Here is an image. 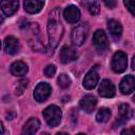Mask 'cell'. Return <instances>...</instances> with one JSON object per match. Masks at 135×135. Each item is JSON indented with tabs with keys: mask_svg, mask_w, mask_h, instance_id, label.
<instances>
[{
	"mask_svg": "<svg viewBox=\"0 0 135 135\" xmlns=\"http://www.w3.org/2000/svg\"><path fill=\"white\" fill-rule=\"evenodd\" d=\"M59 11L56 8L51 15L47 23V32H49V42L50 49L54 50L57 47L63 36V25L61 24L59 18Z\"/></svg>",
	"mask_w": 135,
	"mask_h": 135,
	"instance_id": "cell-1",
	"label": "cell"
},
{
	"mask_svg": "<svg viewBox=\"0 0 135 135\" xmlns=\"http://www.w3.org/2000/svg\"><path fill=\"white\" fill-rule=\"evenodd\" d=\"M25 36L27 39V42L30 46L37 52H43L44 51V45L43 42L40 38V32L39 27L36 23L34 24H27L25 26Z\"/></svg>",
	"mask_w": 135,
	"mask_h": 135,
	"instance_id": "cell-2",
	"label": "cell"
},
{
	"mask_svg": "<svg viewBox=\"0 0 135 135\" xmlns=\"http://www.w3.org/2000/svg\"><path fill=\"white\" fill-rule=\"evenodd\" d=\"M42 114H43V117H44L46 123L50 127H56L57 124H59V122L61 120V116H62L61 110L57 105H54V104L45 108L43 110Z\"/></svg>",
	"mask_w": 135,
	"mask_h": 135,
	"instance_id": "cell-3",
	"label": "cell"
},
{
	"mask_svg": "<svg viewBox=\"0 0 135 135\" xmlns=\"http://www.w3.org/2000/svg\"><path fill=\"white\" fill-rule=\"evenodd\" d=\"M127 65H128L127 55L121 51L116 52L112 58V70L115 73H122L126 71Z\"/></svg>",
	"mask_w": 135,
	"mask_h": 135,
	"instance_id": "cell-4",
	"label": "cell"
},
{
	"mask_svg": "<svg viewBox=\"0 0 135 135\" xmlns=\"http://www.w3.org/2000/svg\"><path fill=\"white\" fill-rule=\"evenodd\" d=\"M86 35H88V26L84 24H79L76 27H74V30L72 31V34H71L72 42L75 45L80 46L84 42Z\"/></svg>",
	"mask_w": 135,
	"mask_h": 135,
	"instance_id": "cell-5",
	"label": "cell"
},
{
	"mask_svg": "<svg viewBox=\"0 0 135 135\" xmlns=\"http://www.w3.org/2000/svg\"><path fill=\"white\" fill-rule=\"evenodd\" d=\"M51 94V86L46 82L39 83L34 90V98L38 102L45 101Z\"/></svg>",
	"mask_w": 135,
	"mask_h": 135,
	"instance_id": "cell-6",
	"label": "cell"
},
{
	"mask_svg": "<svg viewBox=\"0 0 135 135\" xmlns=\"http://www.w3.org/2000/svg\"><path fill=\"white\" fill-rule=\"evenodd\" d=\"M93 43L95 45V47L98 51H104L109 43H108V38L107 35L104 34V32L102 30H97L94 35H93Z\"/></svg>",
	"mask_w": 135,
	"mask_h": 135,
	"instance_id": "cell-7",
	"label": "cell"
},
{
	"mask_svg": "<svg viewBox=\"0 0 135 135\" xmlns=\"http://www.w3.org/2000/svg\"><path fill=\"white\" fill-rule=\"evenodd\" d=\"M3 45H4L5 52L8 53V54H11V55H15V54L19 53V51H20L19 40L17 38H15L14 36H7L4 39Z\"/></svg>",
	"mask_w": 135,
	"mask_h": 135,
	"instance_id": "cell-8",
	"label": "cell"
},
{
	"mask_svg": "<svg viewBox=\"0 0 135 135\" xmlns=\"http://www.w3.org/2000/svg\"><path fill=\"white\" fill-rule=\"evenodd\" d=\"M98 93H99L100 96H102L104 98H111L115 95V86L112 83V81H110L108 79H104L99 84Z\"/></svg>",
	"mask_w": 135,
	"mask_h": 135,
	"instance_id": "cell-9",
	"label": "cell"
},
{
	"mask_svg": "<svg viewBox=\"0 0 135 135\" xmlns=\"http://www.w3.org/2000/svg\"><path fill=\"white\" fill-rule=\"evenodd\" d=\"M120 92L124 95H128L132 93L135 90V77L132 75H127L122 78L119 85Z\"/></svg>",
	"mask_w": 135,
	"mask_h": 135,
	"instance_id": "cell-10",
	"label": "cell"
},
{
	"mask_svg": "<svg viewBox=\"0 0 135 135\" xmlns=\"http://www.w3.org/2000/svg\"><path fill=\"white\" fill-rule=\"evenodd\" d=\"M96 104H97V99L93 95H85L79 101V105H80L81 110H83L86 113L93 112Z\"/></svg>",
	"mask_w": 135,
	"mask_h": 135,
	"instance_id": "cell-11",
	"label": "cell"
},
{
	"mask_svg": "<svg viewBox=\"0 0 135 135\" xmlns=\"http://www.w3.org/2000/svg\"><path fill=\"white\" fill-rule=\"evenodd\" d=\"M39 127H40V121L36 117H32L24 124L21 135H35L36 132L39 130Z\"/></svg>",
	"mask_w": 135,
	"mask_h": 135,
	"instance_id": "cell-12",
	"label": "cell"
},
{
	"mask_svg": "<svg viewBox=\"0 0 135 135\" xmlns=\"http://www.w3.org/2000/svg\"><path fill=\"white\" fill-rule=\"evenodd\" d=\"M63 16L65 18V20L70 23H76L79 19H80V11L77 6L75 5H70L68 6L64 12H63Z\"/></svg>",
	"mask_w": 135,
	"mask_h": 135,
	"instance_id": "cell-13",
	"label": "cell"
},
{
	"mask_svg": "<svg viewBox=\"0 0 135 135\" xmlns=\"http://www.w3.org/2000/svg\"><path fill=\"white\" fill-rule=\"evenodd\" d=\"M59 56H60V61L62 63H69V62L75 60L78 57V54L73 47L65 45V46H63L61 49Z\"/></svg>",
	"mask_w": 135,
	"mask_h": 135,
	"instance_id": "cell-14",
	"label": "cell"
},
{
	"mask_svg": "<svg viewBox=\"0 0 135 135\" xmlns=\"http://www.w3.org/2000/svg\"><path fill=\"white\" fill-rule=\"evenodd\" d=\"M108 30H109V33H110V35L112 36V38L114 40L117 41V40L120 39L121 34H122V26L118 21L110 20L108 22Z\"/></svg>",
	"mask_w": 135,
	"mask_h": 135,
	"instance_id": "cell-15",
	"label": "cell"
},
{
	"mask_svg": "<svg viewBox=\"0 0 135 135\" xmlns=\"http://www.w3.org/2000/svg\"><path fill=\"white\" fill-rule=\"evenodd\" d=\"M98 80H99V76L96 73V71H94V70L90 71L84 76V79H83V86H84V89H86V90L94 89L96 86V84L98 83Z\"/></svg>",
	"mask_w": 135,
	"mask_h": 135,
	"instance_id": "cell-16",
	"label": "cell"
},
{
	"mask_svg": "<svg viewBox=\"0 0 135 135\" xmlns=\"http://www.w3.org/2000/svg\"><path fill=\"white\" fill-rule=\"evenodd\" d=\"M44 2L43 1H37V0H26L24 1V9L28 14H36L41 11L43 7Z\"/></svg>",
	"mask_w": 135,
	"mask_h": 135,
	"instance_id": "cell-17",
	"label": "cell"
},
{
	"mask_svg": "<svg viewBox=\"0 0 135 135\" xmlns=\"http://www.w3.org/2000/svg\"><path fill=\"white\" fill-rule=\"evenodd\" d=\"M18 5H19V2L16 1V0H12V1H2V2H1L2 12H3L6 16H12L13 14H15V12L18 9Z\"/></svg>",
	"mask_w": 135,
	"mask_h": 135,
	"instance_id": "cell-18",
	"label": "cell"
},
{
	"mask_svg": "<svg viewBox=\"0 0 135 135\" xmlns=\"http://www.w3.org/2000/svg\"><path fill=\"white\" fill-rule=\"evenodd\" d=\"M11 73L15 76H23L27 72V65L22 61H15L11 64Z\"/></svg>",
	"mask_w": 135,
	"mask_h": 135,
	"instance_id": "cell-19",
	"label": "cell"
},
{
	"mask_svg": "<svg viewBox=\"0 0 135 135\" xmlns=\"http://www.w3.org/2000/svg\"><path fill=\"white\" fill-rule=\"evenodd\" d=\"M118 111H119V115H120L121 121H126V120L130 119V117L132 115V110H131L129 104H127V103L120 104L119 108H118Z\"/></svg>",
	"mask_w": 135,
	"mask_h": 135,
	"instance_id": "cell-20",
	"label": "cell"
},
{
	"mask_svg": "<svg viewBox=\"0 0 135 135\" xmlns=\"http://www.w3.org/2000/svg\"><path fill=\"white\" fill-rule=\"evenodd\" d=\"M111 117V111L107 108H101L96 114V120L98 122H105Z\"/></svg>",
	"mask_w": 135,
	"mask_h": 135,
	"instance_id": "cell-21",
	"label": "cell"
},
{
	"mask_svg": "<svg viewBox=\"0 0 135 135\" xmlns=\"http://www.w3.org/2000/svg\"><path fill=\"white\" fill-rule=\"evenodd\" d=\"M58 84L62 88V89H66L70 86L71 84V78L66 75V74H61L58 77Z\"/></svg>",
	"mask_w": 135,
	"mask_h": 135,
	"instance_id": "cell-22",
	"label": "cell"
},
{
	"mask_svg": "<svg viewBox=\"0 0 135 135\" xmlns=\"http://www.w3.org/2000/svg\"><path fill=\"white\" fill-rule=\"evenodd\" d=\"M88 7H89V12H90L92 15H97V14L99 13V11H100L99 4H98L97 2H95V1L91 2Z\"/></svg>",
	"mask_w": 135,
	"mask_h": 135,
	"instance_id": "cell-23",
	"label": "cell"
},
{
	"mask_svg": "<svg viewBox=\"0 0 135 135\" xmlns=\"http://www.w3.org/2000/svg\"><path fill=\"white\" fill-rule=\"evenodd\" d=\"M56 73V66L54 64H49L44 69V75L46 77H53Z\"/></svg>",
	"mask_w": 135,
	"mask_h": 135,
	"instance_id": "cell-24",
	"label": "cell"
},
{
	"mask_svg": "<svg viewBox=\"0 0 135 135\" xmlns=\"http://www.w3.org/2000/svg\"><path fill=\"white\" fill-rule=\"evenodd\" d=\"M123 3L127 6V8L130 11V13L133 16H135V1L134 0H126V1H123Z\"/></svg>",
	"mask_w": 135,
	"mask_h": 135,
	"instance_id": "cell-25",
	"label": "cell"
},
{
	"mask_svg": "<svg viewBox=\"0 0 135 135\" xmlns=\"http://www.w3.org/2000/svg\"><path fill=\"white\" fill-rule=\"evenodd\" d=\"M121 135H135V128H129L122 130Z\"/></svg>",
	"mask_w": 135,
	"mask_h": 135,
	"instance_id": "cell-26",
	"label": "cell"
},
{
	"mask_svg": "<svg viewBox=\"0 0 135 135\" xmlns=\"http://www.w3.org/2000/svg\"><path fill=\"white\" fill-rule=\"evenodd\" d=\"M27 86V80H21L20 82H19V85H18V89L20 88V92H19V94H22V92L24 91V89Z\"/></svg>",
	"mask_w": 135,
	"mask_h": 135,
	"instance_id": "cell-27",
	"label": "cell"
},
{
	"mask_svg": "<svg viewBox=\"0 0 135 135\" xmlns=\"http://www.w3.org/2000/svg\"><path fill=\"white\" fill-rule=\"evenodd\" d=\"M104 4H105L108 7L113 8V7L116 5V2H115V1H104Z\"/></svg>",
	"mask_w": 135,
	"mask_h": 135,
	"instance_id": "cell-28",
	"label": "cell"
},
{
	"mask_svg": "<svg viewBox=\"0 0 135 135\" xmlns=\"http://www.w3.org/2000/svg\"><path fill=\"white\" fill-rule=\"evenodd\" d=\"M132 69L135 71V56H134L133 59H132Z\"/></svg>",
	"mask_w": 135,
	"mask_h": 135,
	"instance_id": "cell-29",
	"label": "cell"
},
{
	"mask_svg": "<svg viewBox=\"0 0 135 135\" xmlns=\"http://www.w3.org/2000/svg\"><path fill=\"white\" fill-rule=\"evenodd\" d=\"M56 135H68V134H65V133H63V132H59V133H57Z\"/></svg>",
	"mask_w": 135,
	"mask_h": 135,
	"instance_id": "cell-30",
	"label": "cell"
},
{
	"mask_svg": "<svg viewBox=\"0 0 135 135\" xmlns=\"http://www.w3.org/2000/svg\"><path fill=\"white\" fill-rule=\"evenodd\" d=\"M1 130H2V134L4 132V128H3V123H1Z\"/></svg>",
	"mask_w": 135,
	"mask_h": 135,
	"instance_id": "cell-31",
	"label": "cell"
},
{
	"mask_svg": "<svg viewBox=\"0 0 135 135\" xmlns=\"http://www.w3.org/2000/svg\"><path fill=\"white\" fill-rule=\"evenodd\" d=\"M41 135H50V134H47V133H42Z\"/></svg>",
	"mask_w": 135,
	"mask_h": 135,
	"instance_id": "cell-32",
	"label": "cell"
},
{
	"mask_svg": "<svg viewBox=\"0 0 135 135\" xmlns=\"http://www.w3.org/2000/svg\"><path fill=\"white\" fill-rule=\"evenodd\" d=\"M133 100L135 101V94H134V96H133Z\"/></svg>",
	"mask_w": 135,
	"mask_h": 135,
	"instance_id": "cell-33",
	"label": "cell"
},
{
	"mask_svg": "<svg viewBox=\"0 0 135 135\" xmlns=\"http://www.w3.org/2000/svg\"><path fill=\"white\" fill-rule=\"evenodd\" d=\"M78 135H84V134H81V133H80V134H78Z\"/></svg>",
	"mask_w": 135,
	"mask_h": 135,
	"instance_id": "cell-34",
	"label": "cell"
}]
</instances>
